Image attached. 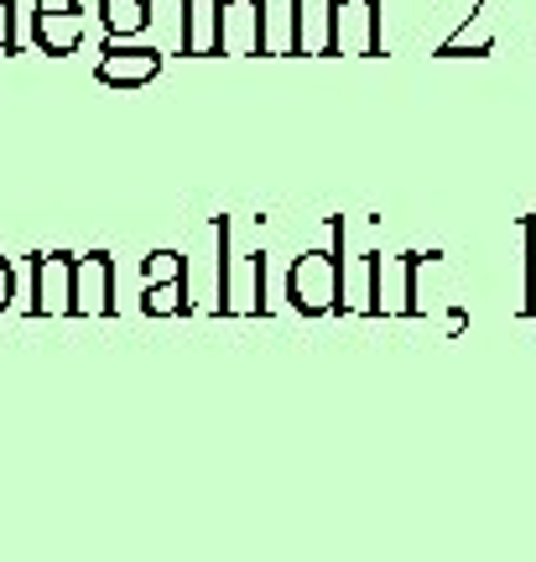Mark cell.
I'll use <instances>...</instances> for the list:
<instances>
[{"mask_svg": "<svg viewBox=\"0 0 536 562\" xmlns=\"http://www.w3.org/2000/svg\"><path fill=\"white\" fill-rule=\"evenodd\" d=\"M380 47H386V11H380V0H338V11H334V53L380 58Z\"/></svg>", "mask_w": 536, "mask_h": 562, "instance_id": "6da1fadb", "label": "cell"}, {"mask_svg": "<svg viewBox=\"0 0 536 562\" xmlns=\"http://www.w3.org/2000/svg\"><path fill=\"white\" fill-rule=\"evenodd\" d=\"M83 26H89L83 0H37V11H32V42H37V53H47V58L79 53Z\"/></svg>", "mask_w": 536, "mask_h": 562, "instance_id": "7a4b0ae2", "label": "cell"}, {"mask_svg": "<svg viewBox=\"0 0 536 562\" xmlns=\"http://www.w3.org/2000/svg\"><path fill=\"white\" fill-rule=\"evenodd\" d=\"M266 21H271L266 0H224V11H219V53L260 58L266 53Z\"/></svg>", "mask_w": 536, "mask_h": 562, "instance_id": "3957f363", "label": "cell"}, {"mask_svg": "<svg viewBox=\"0 0 536 562\" xmlns=\"http://www.w3.org/2000/svg\"><path fill=\"white\" fill-rule=\"evenodd\" d=\"M161 74V53L146 42H104L100 63H94V79L104 89H141Z\"/></svg>", "mask_w": 536, "mask_h": 562, "instance_id": "277c9868", "label": "cell"}, {"mask_svg": "<svg viewBox=\"0 0 536 562\" xmlns=\"http://www.w3.org/2000/svg\"><path fill=\"white\" fill-rule=\"evenodd\" d=\"M292 11V37H287V53H308V58H328L334 53V11L338 0H287Z\"/></svg>", "mask_w": 536, "mask_h": 562, "instance_id": "5b68a950", "label": "cell"}, {"mask_svg": "<svg viewBox=\"0 0 536 562\" xmlns=\"http://www.w3.org/2000/svg\"><path fill=\"white\" fill-rule=\"evenodd\" d=\"M338 292V261L334 250H308L298 266H292V302L308 307V313H323Z\"/></svg>", "mask_w": 536, "mask_h": 562, "instance_id": "8992f818", "label": "cell"}, {"mask_svg": "<svg viewBox=\"0 0 536 562\" xmlns=\"http://www.w3.org/2000/svg\"><path fill=\"white\" fill-rule=\"evenodd\" d=\"M178 5H182V53L188 58L219 53V11H224V0H178Z\"/></svg>", "mask_w": 536, "mask_h": 562, "instance_id": "52a82bcc", "label": "cell"}, {"mask_svg": "<svg viewBox=\"0 0 536 562\" xmlns=\"http://www.w3.org/2000/svg\"><path fill=\"white\" fill-rule=\"evenodd\" d=\"M37 297L42 313H68L74 307V266H68V256H37Z\"/></svg>", "mask_w": 536, "mask_h": 562, "instance_id": "ba28073f", "label": "cell"}, {"mask_svg": "<svg viewBox=\"0 0 536 562\" xmlns=\"http://www.w3.org/2000/svg\"><path fill=\"white\" fill-rule=\"evenodd\" d=\"M152 5L157 0H100V26L110 42H136V32L152 26Z\"/></svg>", "mask_w": 536, "mask_h": 562, "instance_id": "9c48e42d", "label": "cell"}, {"mask_svg": "<svg viewBox=\"0 0 536 562\" xmlns=\"http://www.w3.org/2000/svg\"><path fill=\"white\" fill-rule=\"evenodd\" d=\"M74 307H94V313H110V256H89L74 277Z\"/></svg>", "mask_w": 536, "mask_h": 562, "instance_id": "30bf717a", "label": "cell"}, {"mask_svg": "<svg viewBox=\"0 0 536 562\" xmlns=\"http://www.w3.org/2000/svg\"><path fill=\"white\" fill-rule=\"evenodd\" d=\"M443 11H448V21H454V32H448V42H464V26L484 11V0H437Z\"/></svg>", "mask_w": 536, "mask_h": 562, "instance_id": "8fae6325", "label": "cell"}, {"mask_svg": "<svg viewBox=\"0 0 536 562\" xmlns=\"http://www.w3.org/2000/svg\"><path fill=\"white\" fill-rule=\"evenodd\" d=\"M0 53H16V0H0Z\"/></svg>", "mask_w": 536, "mask_h": 562, "instance_id": "7c38bea8", "label": "cell"}, {"mask_svg": "<svg viewBox=\"0 0 536 562\" xmlns=\"http://www.w3.org/2000/svg\"><path fill=\"white\" fill-rule=\"evenodd\" d=\"M146 307H152V313H167V307H182V277L172 281V286H157Z\"/></svg>", "mask_w": 536, "mask_h": 562, "instance_id": "4fadbf2b", "label": "cell"}, {"mask_svg": "<svg viewBox=\"0 0 536 562\" xmlns=\"http://www.w3.org/2000/svg\"><path fill=\"white\" fill-rule=\"evenodd\" d=\"M469 53L484 58V53H490V42H479V47H469ZM437 58H464V42H443V47H437Z\"/></svg>", "mask_w": 536, "mask_h": 562, "instance_id": "5bb4252c", "label": "cell"}, {"mask_svg": "<svg viewBox=\"0 0 536 562\" xmlns=\"http://www.w3.org/2000/svg\"><path fill=\"white\" fill-rule=\"evenodd\" d=\"M5 297H11V266L0 261V307H5Z\"/></svg>", "mask_w": 536, "mask_h": 562, "instance_id": "9a60e30c", "label": "cell"}, {"mask_svg": "<svg viewBox=\"0 0 536 562\" xmlns=\"http://www.w3.org/2000/svg\"><path fill=\"white\" fill-rule=\"evenodd\" d=\"M532 292H536V286H532Z\"/></svg>", "mask_w": 536, "mask_h": 562, "instance_id": "2e32d148", "label": "cell"}]
</instances>
